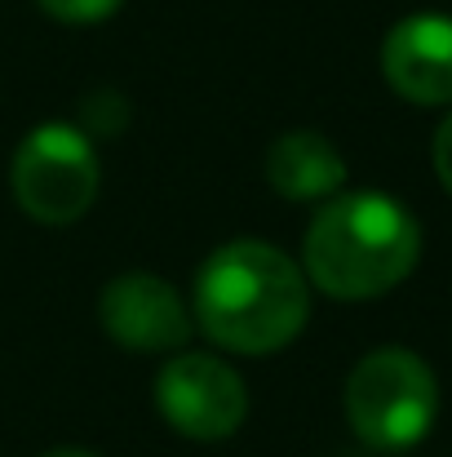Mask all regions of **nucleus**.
Instances as JSON below:
<instances>
[{
	"mask_svg": "<svg viewBox=\"0 0 452 457\" xmlns=\"http://www.w3.org/2000/svg\"><path fill=\"white\" fill-rule=\"evenodd\" d=\"M306 271L267 240H231L195 276V324L226 351L271 355L306 324Z\"/></svg>",
	"mask_w": 452,
	"mask_h": 457,
	"instance_id": "obj_1",
	"label": "nucleus"
},
{
	"mask_svg": "<svg viewBox=\"0 0 452 457\" xmlns=\"http://www.w3.org/2000/svg\"><path fill=\"white\" fill-rule=\"evenodd\" d=\"M422 253L417 218L382 195V191H350L333 195L306 227L301 240V271L333 298H377L395 289Z\"/></svg>",
	"mask_w": 452,
	"mask_h": 457,
	"instance_id": "obj_2",
	"label": "nucleus"
},
{
	"mask_svg": "<svg viewBox=\"0 0 452 457\" xmlns=\"http://www.w3.org/2000/svg\"><path fill=\"white\" fill-rule=\"evenodd\" d=\"M440 409L435 373L422 355L404 346H382L355 364L346 378V422L373 449L417 445Z\"/></svg>",
	"mask_w": 452,
	"mask_h": 457,
	"instance_id": "obj_3",
	"label": "nucleus"
},
{
	"mask_svg": "<svg viewBox=\"0 0 452 457\" xmlns=\"http://www.w3.org/2000/svg\"><path fill=\"white\" fill-rule=\"evenodd\" d=\"M103 169L80 125H40L13 155V195L36 222H76L98 195Z\"/></svg>",
	"mask_w": 452,
	"mask_h": 457,
	"instance_id": "obj_4",
	"label": "nucleus"
},
{
	"mask_svg": "<svg viewBox=\"0 0 452 457\" xmlns=\"http://www.w3.org/2000/svg\"><path fill=\"white\" fill-rule=\"evenodd\" d=\"M155 404L164 422L191 440H226L249 418V391L240 373L200 351H182L160 369Z\"/></svg>",
	"mask_w": 452,
	"mask_h": 457,
	"instance_id": "obj_5",
	"label": "nucleus"
},
{
	"mask_svg": "<svg viewBox=\"0 0 452 457\" xmlns=\"http://www.w3.org/2000/svg\"><path fill=\"white\" fill-rule=\"evenodd\" d=\"M98 320L125 351H177L191 337V315L177 289L151 271L116 276L98 298Z\"/></svg>",
	"mask_w": 452,
	"mask_h": 457,
	"instance_id": "obj_6",
	"label": "nucleus"
},
{
	"mask_svg": "<svg viewBox=\"0 0 452 457\" xmlns=\"http://www.w3.org/2000/svg\"><path fill=\"white\" fill-rule=\"evenodd\" d=\"M382 71L390 89L417 107L452 103V18L408 13L382 40Z\"/></svg>",
	"mask_w": 452,
	"mask_h": 457,
	"instance_id": "obj_7",
	"label": "nucleus"
},
{
	"mask_svg": "<svg viewBox=\"0 0 452 457\" xmlns=\"http://www.w3.org/2000/svg\"><path fill=\"white\" fill-rule=\"evenodd\" d=\"M267 182L284 200H328L346 182V160L341 152L315 134V129H293L280 134L267 152Z\"/></svg>",
	"mask_w": 452,
	"mask_h": 457,
	"instance_id": "obj_8",
	"label": "nucleus"
},
{
	"mask_svg": "<svg viewBox=\"0 0 452 457\" xmlns=\"http://www.w3.org/2000/svg\"><path fill=\"white\" fill-rule=\"evenodd\" d=\"M49 18L58 22H71V27H89V22H103L111 18L125 0H36Z\"/></svg>",
	"mask_w": 452,
	"mask_h": 457,
	"instance_id": "obj_9",
	"label": "nucleus"
},
{
	"mask_svg": "<svg viewBox=\"0 0 452 457\" xmlns=\"http://www.w3.org/2000/svg\"><path fill=\"white\" fill-rule=\"evenodd\" d=\"M435 173H440V182L452 191V116L440 125V134H435Z\"/></svg>",
	"mask_w": 452,
	"mask_h": 457,
	"instance_id": "obj_10",
	"label": "nucleus"
},
{
	"mask_svg": "<svg viewBox=\"0 0 452 457\" xmlns=\"http://www.w3.org/2000/svg\"><path fill=\"white\" fill-rule=\"evenodd\" d=\"M40 457H98V453H89V449H49Z\"/></svg>",
	"mask_w": 452,
	"mask_h": 457,
	"instance_id": "obj_11",
	"label": "nucleus"
}]
</instances>
